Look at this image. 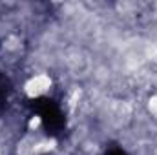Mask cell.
Listing matches in <instances>:
<instances>
[{"label":"cell","mask_w":157,"mask_h":155,"mask_svg":"<svg viewBox=\"0 0 157 155\" xmlns=\"http://www.w3.org/2000/svg\"><path fill=\"white\" fill-rule=\"evenodd\" d=\"M51 77L46 75V73H39V75H33L26 84H24V91L29 99H37L46 95L49 89H51Z\"/></svg>","instance_id":"obj_1"},{"label":"cell","mask_w":157,"mask_h":155,"mask_svg":"<svg viewBox=\"0 0 157 155\" xmlns=\"http://www.w3.org/2000/svg\"><path fill=\"white\" fill-rule=\"evenodd\" d=\"M148 110H150L154 115H157V95H152V97L148 99Z\"/></svg>","instance_id":"obj_2"},{"label":"cell","mask_w":157,"mask_h":155,"mask_svg":"<svg viewBox=\"0 0 157 155\" xmlns=\"http://www.w3.org/2000/svg\"><path fill=\"white\" fill-rule=\"evenodd\" d=\"M155 155H157V148H155Z\"/></svg>","instance_id":"obj_3"}]
</instances>
